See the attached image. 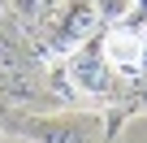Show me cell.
<instances>
[{
    "instance_id": "cell-5",
    "label": "cell",
    "mask_w": 147,
    "mask_h": 143,
    "mask_svg": "<svg viewBox=\"0 0 147 143\" xmlns=\"http://www.w3.org/2000/svg\"><path fill=\"white\" fill-rule=\"evenodd\" d=\"M91 5H95V18L100 22H113V26H121L134 13V0H91Z\"/></svg>"
},
{
    "instance_id": "cell-3",
    "label": "cell",
    "mask_w": 147,
    "mask_h": 143,
    "mask_svg": "<svg viewBox=\"0 0 147 143\" xmlns=\"http://www.w3.org/2000/svg\"><path fill=\"white\" fill-rule=\"evenodd\" d=\"M69 83L78 87L82 96H100L108 87V65L100 56V39H87L82 48L69 52Z\"/></svg>"
},
{
    "instance_id": "cell-7",
    "label": "cell",
    "mask_w": 147,
    "mask_h": 143,
    "mask_svg": "<svg viewBox=\"0 0 147 143\" xmlns=\"http://www.w3.org/2000/svg\"><path fill=\"white\" fill-rule=\"evenodd\" d=\"M134 5H147V0H134Z\"/></svg>"
},
{
    "instance_id": "cell-2",
    "label": "cell",
    "mask_w": 147,
    "mask_h": 143,
    "mask_svg": "<svg viewBox=\"0 0 147 143\" xmlns=\"http://www.w3.org/2000/svg\"><path fill=\"white\" fill-rule=\"evenodd\" d=\"M95 5L91 0H65V13L61 22L52 26V48L56 52H74V48H82L87 39H95Z\"/></svg>"
},
{
    "instance_id": "cell-6",
    "label": "cell",
    "mask_w": 147,
    "mask_h": 143,
    "mask_svg": "<svg viewBox=\"0 0 147 143\" xmlns=\"http://www.w3.org/2000/svg\"><path fill=\"white\" fill-rule=\"evenodd\" d=\"M35 5H39V0H13V9H18V13H26V18L35 13Z\"/></svg>"
},
{
    "instance_id": "cell-4",
    "label": "cell",
    "mask_w": 147,
    "mask_h": 143,
    "mask_svg": "<svg viewBox=\"0 0 147 143\" xmlns=\"http://www.w3.org/2000/svg\"><path fill=\"white\" fill-rule=\"evenodd\" d=\"M143 52H147V39L138 30H108L100 39V56L108 69H134L143 61Z\"/></svg>"
},
{
    "instance_id": "cell-1",
    "label": "cell",
    "mask_w": 147,
    "mask_h": 143,
    "mask_svg": "<svg viewBox=\"0 0 147 143\" xmlns=\"http://www.w3.org/2000/svg\"><path fill=\"white\" fill-rule=\"evenodd\" d=\"M18 130L35 143H100V117H91V113L35 117V121H18Z\"/></svg>"
}]
</instances>
